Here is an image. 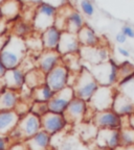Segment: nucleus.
Segmentation results:
<instances>
[{
  "label": "nucleus",
  "instance_id": "obj_1",
  "mask_svg": "<svg viewBox=\"0 0 134 150\" xmlns=\"http://www.w3.org/2000/svg\"><path fill=\"white\" fill-rule=\"evenodd\" d=\"M28 55L25 39L11 33L9 42L0 51V59L6 69L18 68Z\"/></svg>",
  "mask_w": 134,
  "mask_h": 150
},
{
  "label": "nucleus",
  "instance_id": "obj_2",
  "mask_svg": "<svg viewBox=\"0 0 134 150\" xmlns=\"http://www.w3.org/2000/svg\"><path fill=\"white\" fill-rule=\"evenodd\" d=\"M75 97L89 102L94 93L100 88L99 82L91 73L90 69L83 66L82 69L77 73L75 83L72 86Z\"/></svg>",
  "mask_w": 134,
  "mask_h": 150
},
{
  "label": "nucleus",
  "instance_id": "obj_3",
  "mask_svg": "<svg viewBox=\"0 0 134 150\" xmlns=\"http://www.w3.org/2000/svg\"><path fill=\"white\" fill-rule=\"evenodd\" d=\"M90 71L101 87H116L118 81V65L112 59L92 66Z\"/></svg>",
  "mask_w": 134,
  "mask_h": 150
},
{
  "label": "nucleus",
  "instance_id": "obj_4",
  "mask_svg": "<svg viewBox=\"0 0 134 150\" xmlns=\"http://www.w3.org/2000/svg\"><path fill=\"white\" fill-rule=\"evenodd\" d=\"M57 14H58V8L52 5L44 2L37 5L33 20L34 30L41 33L48 27L54 26Z\"/></svg>",
  "mask_w": 134,
  "mask_h": 150
},
{
  "label": "nucleus",
  "instance_id": "obj_5",
  "mask_svg": "<svg viewBox=\"0 0 134 150\" xmlns=\"http://www.w3.org/2000/svg\"><path fill=\"white\" fill-rule=\"evenodd\" d=\"M116 92H118L116 87H101L100 86L97 91L94 93L91 100L88 103L95 112L111 110Z\"/></svg>",
  "mask_w": 134,
  "mask_h": 150
},
{
  "label": "nucleus",
  "instance_id": "obj_6",
  "mask_svg": "<svg viewBox=\"0 0 134 150\" xmlns=\"http://www.w3.org/2000/svg\"><path fill=\"white\" fill-rule=\"evenodd\" d=\"M70 73L71 71L69 70V68L62 62L56 68L47 73L45 77V82L57 93L63 90L64 88L68 87Z\"/></svg>",
  "mask_w": 134,
  "mask_h": 150
},
{
  "label": "nucleus",
  "instance_id": "obj_7",
  "mask_svg": "<svg viewBox=\"0 0 134 150\" xmlns=\"http://www.w3.org/2000/svg\"><path fill=\"white\" fill-rule=\"evenodd\" d=\"M89 108V103L79 97H75L63 115L69 125H79L84 122Z\"/></svg>",
  "mask_w": 134,
  "mask_h": 150
},
{
  "label": "nucleus",
  "instance_id": "obj_8",
  "mask_svg": "<svg viewBox=\"0 0 134 150\" xmlns=\"http://www.w3.org/2000/svg\"><path fill=\"white\" fill-rule=\"evenodd\" d=\"M92 123L99 129H120L123 126V117L113 110L95 112Z\"/></svg>",
  "mask_w": 134,
  "mask_h": 150
},
{
  "label": "nucleus",
  "instance_id": "obj_9",
  "mask_svg": "<svg viewBox=\"0 0 134 150\" xmlns=\"http://www.w3.org/2000/svg\"><path fill=\"white\" fill-rule=\"evenodd\" d=\"M17 129L20 132V136L23 141L32 138L42 129L41 117L32 112H27L26 115L20 118V121L17 125Z\"/></svg>",
  "mask_w": 134,
  "mask_h": 150
},
{
  "label": "nucleus",
  "instance_id": "obj_10",
  "mask_svg": "<svg viewBox=\"0 0 134 150\" xmlns=\"http://www.w3.org/2000/svg\"><path fill=\"white\" fill-rule=\"evenodd\" d=\"M79 54L83 61L88 62L91 66L99 65L110 59V51L105 44L97 45L94 47L82 46Z\"/></svg>",
  "mask_w": 134,
  "mask_h": 150
},
{
  "label": "nucleus",
  "instance_id": "obj_11",
  "mask_svg": "<svg viewBox=\"0 0 134 150\" xmlns=\"http://www.w3.org/2000/svg\"><path fill=\"white\" fill-rule=\"evenodd\" d=\"M75 97V91L72 87H66L61 91L57 92L52 100L47 103L49 112L57 114H64L66 108H68L69 103Z\"/></svg>",
  "mask_w": 134,
  "mask_h": 150
},
{
  "label": "nucleus",
  "instance_id": "obj_12",
  "mask_svg": "<svg viewBox=\"0 0 134 150\" xmlns=\"http://www.w3.org/2000/svg\"><path fill=\"white\" fill-rule=\"evenodd\" d=\"M41 122L42 129L48 132L50 136L60 134L67 127V125H69L63 114H57L52 112H47L45 115H43L41 117Z\"/></svg>",
  "mask_w": 134,
  "mask_h": 150
},
{
  "label": "nucleus",
  "instance_id": "obj_13",
  "mask_svg": "<svg viewBox=\"0 0 134 150\" xmlns=\"http://www.w3.org/2000/svg\"><path fill=\"white\" fill-rule=\"evenodd\" d=\"M63 56L57 50H43L36 56V67L47 74L62 63Z\"/></svg>",
  "mask_w": 134,
  "mask_h": 150
},
{
  "label": "nucleus",
  "instance_id": "obj_14",
  "mask_svg": "<svg viewBox=\"0 0 134 150\" xmlns=\"http://www.w3.org/2000/svg\"><path fill=\"white\" fill-rule=\"evenodd\" d=\"M95 144L111 150L120 147V129H99Z\"/></svg>",
  "mask_w": 134,
  "mask_h": 150
},
{
  "label": "nucleus",
  "instance_id": "obj_15",
  "mask_svg": "<svg viewBox=\"0 0 134 150\" xmlns=\"http://www.w3.org/2000/svg\"><path fill=\"white\" fill-rule=\"evenodd\" d=\"M81 47L82 46L80 44L77 33L63 31L57 51L62 56L68 55V54H77L80 52Z\"/></svg>",
  "mask_w": 134,
  "mask_h": 150
},
{
  "label": "nucleus",
  "instance_id": "obj_16",
  "mask_svg": "<svg viewBox=\"0 0 134 150\" xmlns=\"http://www.w3.org/2000/svg\"><path fill=\"white\" fill-rule=\"evenodd\" d=\"M1 80L5 88L20 92V90L23 88L25 83V71L21 67L7 69Z\"/></svg>",
  "mask_w": 134,
  "mask_h": 150
},
{
  "label": "nucleus",
  "instance_id": "obj_17",
  "mask_svg": "<svg viewBox=\"0 0 134 150\" xmlns=\"http://www.w3.org/2000/svg\"><path fill=\"white\" fill-rule=\"evenodd\" d=\"M111 110H114L120 117H128L133 114L134 102L127 94L118 89Z\"/></svg>",
  "mask_w": 134,
  "mask_h": 150
},
{
  "label": "nucleus",
  "instance_id": "obj_18",
  "mask_svg": "<svg viewBox=\"0 0 134 150\" xmlns=\"http://www.w3.org/2000/svg\"><path fill=\"white\" fill-rule=\"evenodd\" d=\"M23 3L19 0H4L0 5V11L2 14V18L9 22L14 23L17 20L21 19Z\"/></svg>",
  "mask_w": 134,
  "mask_h": 150
},
{
  "label": "nucleus",
  "instance_id": "obj_19",
  "mask_svg": "<svg viewBox=\"0 0 134 150\" xmlns=\"http://www.w3.org/2000/svg\"><path fill=\"white\" fill-rule=\"evenodd\" d=\"M20 118L15 110H0V134L9 136L17 127Z\"/></svg>",
  "mask_w": 134,
  "mask_h": 150
},
{
  "label": "nucleus",
  "instance_id": "obj_20",
  "mask_svg": "<svg viewBox=\"0 0 134 150\" xmlns=\"http://www.w3.org/2000/svg\"><path fill=\"white\" fill-rule=\"evenodd\" d=\"M63 31L56 26H52L41 33V40L45 50H57Z\"/></svg>",
  "mask_w": 134,
  "mask_h": 150
},
{
  "label": "nucleus",
  "instance_id": "obj_21",
  "mask_svg": "<svg viewBox=\"0 0 134 150\" xmlns=\"http://www.w3.org/2000/svg\"><path fill=\"white\" fill-rule=\"evenodd\" d=\"M50 141H52V136L45 130L41 129L38 134L25 140L24 142L28 150H48L50 147Z\"/></svg>",
  "mask_w": 134,
  "mask_h": 150
},
{
  "label": "nucleus",
  "instance_id": "obj_22",
  "mask_svg": "<svg viewBox=\"0 0 134 150\" xmlns=\"http://www.w3.org/2000/svg\"><path fill=\"white\" fill-rule=\"evenodd\" d=\"M77 35H78V39L80 41L81 46L94 47L102 44L101 38L97 35V33H95L93 28L90 27L87 24H85Z\"/></svg>",
  "mask_w": 134,
  "mask_h": 150
},
{
  "label": "nucleus",
  "instance_id": "obj_23",
  "mask_svg": "<svg viewBox=\"0 0 134 150\" xmlns=\"http://www.w3.org/2000/svg\"><path fill=\"white\" fill-rule=\"evenodd\" d=\"M20 98L21 96L19 91L4 88L2 93L0 94V110H15Z\"/></svg>",
  "mask_w": 134,
  "mask_h": 150
},
{
  "label": "nucleus",
  "instance_id": "obj_24",
  "mask_svg": "<svg viewBox=\"0 0 134 150\" xmlns=\"http://www.w3.org/2000/svg\"><path fill=\"white\" fill-rule=\"evenodd\" d=\"M85 25V20L83 14L77 8H71L67 17L66 30L71 33H78L80 29Z\"/></svg>",
  "mask_w": 134,
  "mask_h": 150
},
{
  "label": "nucleus",
  "instance_id": "obj_25",
  "mask_svg": "<svg viewBox=\"0 0 134 150\" xmlns=\"http://www.w3.org/2000/svg\"><path fill=\"white\" fill-rule=\"evenodd\" d=\"M45 77H46V74L42 72L39 68L35 67L25 73V83L24 84L29 89L34 90L41 84L45 83Z\"/></svg>",
  "mask_w": 134,
  "mask_h": 150
},
{
  "label": "nucleus",
  "instance_id": "obj_26",
  "mask_svg": "<svg viewBox=\"0 0 134 150\" xmlns=\"http://www.w3.org/2000/svg\"><path fill=\"white\" fill-rule=\"evenodd\" d=\"M33 24L29 22H26L23 19H19L14 23H11V33L15 35H18L20 38L26 39L27 37L34 33Z\"/></svg>",
  "mask_w": 134,
  "mask_h": 150
},
{
  "label": "nucleus",
  "instance_id": "obj_27",
  "mask_svg": "<svg viewBox=\"0 0 134 150\" xmlns=\"http://www.w3.org/2000/svg\"><path fill=\"white\" fill-rule=\"evenodd\" d=\"M54 94H56V92L45 82V83L41 84V86L33 90L32 99H33V101L48 103L52 100V97L54 96Z\"/></svg>",
  "mask_w": 134,
  "mask_h": 150
},
{
  "label": "nucleus",
  "instance_id": "obj_28",
  "mask_svg": "<svg viewBox=\"0 0 134 150\" xmlns=\"http://www.w3.org/2000/svg\"><path fill=\"white\" fill-rule=\"evenodd\" d=\"M134 146V128L129 125L120 128V147Z\"/></svg>",
  "mask_w": 134,
  "mask_h": 150
},
{
  "label": "nucleus",
  "instance_id": "obj_29",
  "mask_svg": "<svg viewBox=\"0 0 134 150\" xmlns=\"http://www.w3.org/2000/svg\"><path fill=\"white\" fill-rule=\"evenodd\" d=\"M79 7L81 13L86 17H92L95 14V6L91 0H80Z\"/></svg>",
  "mask_w": 134,
  "mask_h": 150
},
{
  "label": "nucleus",
  "instance_id": "obj_30",
  "mask_svg": "<svg viewBox=\"0 0 134 150\" xmlns=\"http://www.w3.org/2000/svg\"><path fill=\"white\" fill-rule=\"evenodd\" d=\"M132 73H134V65L129 61L123 62L118 65V80Z\"/></svg>",
  "mask_w": 134,
  "mask_h": 150
},
{
  "label": "nucleus",
  "instance_id": "obj_31",
  "mask_svg": "<svg viewBox=\"0 0 134 150\" xmlns=\"http://www.w3.org/2000/svg\"><path fill=\"white\" fill-rule=\"evenodd\" d=\"M31 112L38 115L39 117H42L45 115L47 112H49L48 110V104L46 102H38V101H33L31 106Z\"/></svg>",
  "mask_w": 134,
  "mask_h": 150
},
{
  "label": "nucleus",
  "instance_id": "obj_32",
  "mask_svg": "<svg viewBox=\"0 0 134 150\" xmlns=\"http://www.w3.org/2000/svg\"><path fill=\"white\" fill-rule=\"evenodd\" d=\"M79 147L78 140H75L73 137H68L62 141L60 146V150H77Z\"/></svg>",
  "mask_w": 134,
  "mask_h": 150
},
{
  "label": "nucleus",
  "instance_id": "obj_33",
  "mask_svg": "<svg viewBox=\"0 0 134 150\" xmlns=\"http://www.w3.org/2000/svg\"><path fill=\"white\" fill-rule=\"evenodd\" d=\"M13 142L9 136L0 134V150H9Z\"/></svg>",
  "mask_w": 134,
  "mask_h": 150
},
{
  "label": "nucleus",
  "instance_id": "obj_34",
  "mask_svg": "<svg viewBox=\"0 0 134 150\" xmlns=\"http://www.w3.org/2000/svg\"><path fill=\"white\" fill-rule=\"evenodd\" d=\"M43 2L47 3V4L52 5L54 6L56 8H61L62 6L64 5H67L69 4V0H43Z\"/></svg>",
  "mask_w": 134,
  "mask_h": 150
},
{
  "label": "nucleus",
  "instance_id": "obj_35",
  "mask_svg": "<svg viewBox=\"0 0 134 150\" xmlns=\"http://www.w3.org/2000/svg\"><path fill=\"white\" fill-rule=\"evenodd\" d=\"M11 33V23L4 18L0 20V35Z\"/></svg>",
  "mask_w": 134,
  "mask_h": 150
},
{
  "label": "nucleus",
  "instance_id": "obj_36",
  "mask_svg": "<svg viewBox=\"0 0 134 150\" xmlns=\"http://www.w3.org/2000/svg\"><path fill=\"white\" fill-rule=\"evenodd\" d=\"M122 31L128 39H134V29L130 25H124L122 27Z\"/></svg>",
  "mask_w": 134,
  "mask_h": 150
},
{
  "label": "nucleus",
  "instance_id": "obj_37",
  "mask_svg": "<svg viewBox=\"0 0 134 150\" xmlns=\"http://www.w3.org/2000/svg\"><path fill=\"white\" fill-rule=\"evenodd\" d=\"M127 40H128V38L126 37V35H124L122 31H120V33H118L115 35V41H116V43H118V44H120V45L126 44Z\"/></svg>",
  "mask_w": 134,
  "mask_h": 150
},
{
  "label": "nucleus",
  "instance_id": "obj_38",
  "mask_svg": "<svg viewBox=\"0 0 134 150\" xmlns=\"http://www.w3.org/2000/svg\"><path fill=\"white\" fill-rule=\"evenodd\" d=\"M9 37H11V33L0 35V51H1V50L4 48V46L6 45V43L9 42Z\"/></svg>",
  "mask_w": 134,
  "mask_h": 150
},
{
  "label": "nucleus",
  "instance_id": "obj_39",
  "mask_svg": "<svg viewBox=\"0 0 134 150\" xmlns=\"http://www.w3.org/2000/svg\"><path fill=\"white\" fill-rule=\"evenodd\" d=\"M21 2L24 5H34V6H37V5L41 4L43 2V0H21Z\"/></svg>",
  "mask_w": 134,
  "mask_h": 150
},
{
  "label": "nucleus",
  "instance_id": "obj_40",
  "mask_svg": "<svg viewBox=\"0 0 134 150\" xmlns=\"http://www.w3.org/2000/svg\"><path fill=\"white\" fill-rule=\"evenodd\" d=\"M118 51L120 53V55H122L123 57H130V51L124 47H118Z\"/></svg>",
  "mask_w": 134,
  "mask_h": 150
},
{
  "label": "nucleus",
  "instance_id": "obj_41",
  "mask_svg": "<svg viewBox=\"0 0 134 150\" xmlns=\"http://www.w3.org/2000/svg\"><path fill=\"white\" fill-rule=\"evenodd\" d=\"M6 70H7L6 67H5L4 64H3V62L1 61V59H0V79H2V77L4 76Z\"/></svg>",
  "mask_w": 134,
  "mask_h": 150
},
{
  "label": "nucleus",
  "instance_id": "obj_42",
  "mask_svg": "<svg viewBox=\"0 0 134 150\" xmlns=\"http://www.w3.org/2000/svg\"><path fill=\"white\" fill-rule=\"evenodd\" d=\"M126 125H129L130 127L134 128V115H133V114H132L131 116H128V117H127V124H126ZM126 125H124V126H126Z\"/></svg>",
  "mask_w": 134,
  "mask_h": 150
},
{
  "label": "nucleus",
  "instance_id": "obj_43",
  "mask_svg": "<svg viewBox=\"0 0 134 150\" xmlns=\"http://www.w3.org/2000/svg\"><path fill=\"white\" fill-rule=\"evenodd\" d=\"M91 150H111V149H109V148H107V147H103V146L97 145V144H95L94 148H92Z\"/></svg>",
  "mask_w": 134,
  "mask_h": 150
},
{
  "label": "nucleus",
  "instance_id": "obj_44",
  "mask_svg": "<svg viewBox=\"0 0 134 150\" xmlns=\"http://www.w3.org/2000/svg\"><path fill=\"white\" fill-rule=\"evenodd\" d=\"M2 19V14H1V11H0V20Z\"/></svg>",
  "mask_w": 134,
  "mask_h": 150
},
{
  "label": "nucleus",
  "instance_id": "obj_45",
  "mask_svg": "<svg viewBox=\"0 0 134 150\" xmlns=\"http://www.w3.org/2000/svg\"><path fill=\"white\" fill-rule=\"evenodd\" d=\"M3 1H4V0H0V5L2 4V3H3Z\"/></svg>",
  "mask_w": 134,
  "mask_h": 150
},
{
  "label": "nucleus",
  "instance_id": "obj_46",
  "mask_svg": "<svg viewBox=\"0 0 134 150\" xmlns=\"http://www.w3.org/2000/svg\"><path fill=\"white\" fill-rule=\"evenodd\" d=\"M133 115H134V110H133Z\"/></svg>",
  "mask_w": 134,
  "mask_h": 150
},
{
  "label": "nucleus",
  "instance_id": "obj_47",
  "mask_svg": "<svg viewBox=\"0 0 134 150\" xmlns=\"http://www.w3.org/2000/svg\"><path fill=\"white\" fill-rule=\"evenodd\" d=\"M19 1H21V0H19Z\"/></svg>",
  "mask_w": 134,
  "mask_h": 150
},
{
  "label": "nucleus",
  "instance_id": "obj_48",
  "mask_svg": "<svg viewBox=\"0 0 134 150\" xmlns=\"http://www.w3.org/2000/svg\"><path fill=\"white\" fill-rule=\"evenodd\" d=\"M115 150H116V149H115Z\"/></svg>",
  "mask_w": 134,
  "mask_h": 150
}]
</instances>
